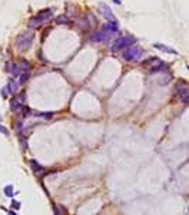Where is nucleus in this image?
<instances>
[{
  "mask_svg": "<svg viewBox=\"0 0 189 215\" xmlns=\"http://www.w3.org/2000/svg\"><path fill=\"white\" fill-rule=\"evenodd\" d=\"M33 39H34V32L33 30H26L22 34H19L16 39V46L20 50H27L30 49V46L33 43Z\"/></svg>",
  "mask_w": 189,
  "mask_h": 215,
  "instance_id": "nucleus-1",
  "label": "nucleus"
},
{
  "mask_svg": "<svg viewBox=\"0 0 189 215\" xmlns=\"http://www.w3.org/2000/svg\"><path fill=\"white\" fill-rule=\"evenodd\" d=\"M123 59L128 62H135V60H139L142 57V49L138 47V46H129L123 49Z\"/></svg>",
  "mask_w": 189,
  "mask_h": 215,
  "instance_id": "nucleus-2",
  "label": "nucleus"
},
{
  "mask_svg": "<svg viewBox=\"0 0 189 215\" xmlns=\"http://www.w3.org/2000/svg\"><path fill=\"white\" fill-rule=\"evenodd\" d=\"M133 43H135V37H132V36H125V37H120V39H118V40H115L113 44H112V50H113V52H120V50L132 46Z\"/></svg>",
  "mask_w": 189,
  "mask_h": 215,
  "instance_id": "nucleus-3",
  "label": "nucleus"
},
{
  "mask_svg": "<svg viewBox=\"0 0 189 215\" xmlns=\"http://www.w3.org/2000/svg\"><path fill=\"white\" fill-rule=\"evenodd\" d=\"M53 17V11L50 10V9H47V10H43L40 11L36 17H33L32 20H30V26L32 28H36V26H40L42 23H46L49 22L50 19Z\"/></svg>",
  "mask_w": 189,
  "mask_h": 215,
  "instance_id": "nucleus-4",
  "label": "nucleus"
},
{
  "mask_svg": "<svg viewBox=\"0 0 189 215\" xmlns=\"http://www.w3.org/2000/svg\"><path fill=\"white\" fill-rule=\"evenodd\" d=\"M99 10H100V13H102L103 16L108 19L109 22H115V20H116V16L113 15L112 9H110L108 5H105V3H100V5H99Z\"/></svg>",
  "mask_w": 189,
  "mask_h": 215,
  "instance_id": "nucleus-5",
  "label": "nucleus"
},
{
  "mask_svg": "<svg viewBox=\"0 0 189 215\" xmlns=\"http://www.w3.org/2000/svg\"><path fill=\"white\" fill-rule=\"evenodd\" d=\"M145 66H153L151 69V73H155V72H159L161 69H163V63L156 57H152V59H148V60L143 63Z\"/></svg>",
  "mask_w": 189,
  "mask_h": 215,
  "instance_id": "nucleus-6",
  "label": "nucleus"
},
{
  "mask_svg": "<svg viewBox=\"0 0 189 215\" xmlns=\"http://www.w3.org/2000/svg\"><path fill=\"white\" fill-rule=\"evenodd\" d=\"M109 36H110V33L106 32V30L103 29V30H100V32L93 33L92 37H90V40H92V42H96V43H100V42H106V40L109 39Z\"/></svg>",
  "mask_w": 189,
  "mask_h": 215,
  "instance_id": "nucleus-7",
  "label": "nucleus"
},
{
  "mask_svg": "<svg viewBox=\"0 0 189 215\" xmlns=\"http://www.w3.org/2000/svg\"><path fill=\"white\" fill-rule=\"evenodd\" d=\"M176 92L184 102H188V85L185 82H179L176 85Z\"/></svg>",
  "mask_w": 189,
  "mask_h": 215,
  "instance_id": "nucleus-8",
  "label": "nucleus"
},
{
  "mask_svg": "<svg viewBox=\"0 0 189 215\" xmlns=\"http://www.w3.org/2000/svg\"><path fill=\"white\" fill-rule=\"evenodd\" d=\"M153 47L158 50H162L165 53H171V55H178V52L173 49V47H169L166 44H162V43H153Z\"/></svg>",
  "mask_w": 189,
  "mask_h": 215,
  "instance_id": "nucleus-9",
  "label": "nucleus"
},
{
  "mask_svg": "<svg viewBox=\"0 0 189 215\" xmlns=\"http://www.w3.org/2000/svg\"><path fill=\"white\" fill-rule=\"evenodd\" d=\"M103 29H105L106 32H109V33H116V32L119 30L118 22H116V20H115V22H109L108 24H106V26H105Z\"/></svg>",
  "mask_w": 189,
  "mask_h": 215,
  "instance_id": "nucleus-10",
  "label": "nucleus"
},
{
  "mask_svg": "<svg viewBox=\"0 0 189 215\" xmlns=\"http://www.w3.org/2000/svg\"><path fill=\"white\" fill-rule=\"evenodd\" d=\"M10 109L13 110V112H19V110H22V103L15 98V99L10 100Z\"/></svg>",
  "mask_w": 189,
  "mask_h": 215,
  "instance_id": "nucleus-11",
  "label": "nucleus"
},
{
  "mask_svg": "<svg viewBox=\"0 0 189 215\" xmlns=\"http://www.w3.org/2000/svg\"><path fill=\"white\" fill-rule=\"evenodd\" d=\"M17 86H19V83H16L13 79H10V80H9V85L6 86V89L9 90V93H10V95H13L17 90Z\"/></svg>",
  "mask_w": 189,
  "mask_h": 215,
  "instance_id": "nucleus-12",
  "label": "nucleus"
},
{
  "mask_svg": "<svg viewBox=\"0 0 189 215\" xmlns=\"http://www.w3.org/2000/svg\"><path fill=\"white\" fill-rule=\"evenodd\" d=\"M30 166H32V169H33L34 172H40L42 169H43V166H42V165H39V164L36 162V161H30Z\"/></svg>",
  "mask_w": 189,
  "mask_h": 215,
  "instance_id": "nucleus-13",
  "label": "nucleus"
},
{
  "mask_svg": "<svg viewBox=\"0 0 189 215\" xmlns=\"http://www.w3.org/2000/svg\"><path fill=\"white\" fill-rule=\"evenodd\" d=\"M56 22L59 23V24H62V23H67V22H69V19H67V16L62 15V16H59L57 19H56Z\"/></svg>",
  "mask_w": 189,
  "mask_h": 215,
  "instance_id": "nucleus-14",
  "label": "nucleus"
},
{
  "mask_svg": "<svg viewBox=\"0 0 189 215\" xmlns=\"http://www.w3.org/2000/svg\"><path fill=\"white\" fill-rule=\"evenodd\" d=\"M5 194L6 195H7V197H13V187H11V185H7V187L5 188Z\"/></svg>",
  "mask_w": 189,
  "mask_h": 215,
  "instance_id": "nucleus-15",
  "label": "nucleus"
},
{
  "mask_svg": "<svg viewBox=\"0 0 189 215\" xmlns=\"http://www.w3.org/2000/svg\"><path fill=\"white\" fill-rule=\"evenodd\" d=\"M27 79H29V72H24V73H22V77H20V80H19V85H23V83L26 82Z\"/></svg>",
  "mask_w": 189,
  "mask_h": 215,
  "instance_id": "nucleus-16",
  "label": "nucleus"
},
{
  "mask_svg": "<svg viewBox=\"0 0 189 215\" xmlns=\"http://www.w3.org/2000/svg\"><path fill=\"white\" fill-rule=\"evenodd\" d=\"M0 133L5 135V136H9V129L6 126H3V125H0Z\"/></svg>",
  "mask_w": 189,
  "mask_h": 215,
  "instance_id": "nucleus-17",
  "label": "nucleus"
},
{
  "mask_svg": "<svg viewBox=\"0 0 189 215\" xmlns=\"http://www.w3.org/2000/svg\"><path fill=\"white\" fill-rule=\"evenodd\" d=\"M11 207H13L15 210H19V208H20V202H17V201H11Z\"/></svg>",
  "mask_w": 189,
  "mask_h": 215,
  "instance_id": "nucleus-18",
  "label": "nucleus"
},
{
  "mask_svg": "<svg viewBox=\"0 0 189 215\" xmlns=\"http://www.w3.org/2000/svg\"><path fill=\"white\" fill-rule=\"evenodd\" d=\"M24 98H26V96H24V93H22V95H20V96H17L16 99L19 100L20 103H24Z\"/></svg>",
  "mask_w": 189,
  "mask_h": 215,
  "instance_id": "nucleus-19",
  "label": "nucleus"
},
{
  "mask_svg": "<svg viewBox=\"0 0 189 215\" xmlns=\"http://www.w3.org/2000/svg\"><path fill=\"white\" fill-rule=\"evenodd\" d=\"M113 3H116V5H120V3H122V0H113Z\"/></svg>",
  "mask_w": 189,
  "mask_h": 215,
  "instance_id": "nucleus-20",
  "label": "nucleus"
},
{
  "mask_svg": "<svg viewBox=\"0 0 189 215\" xmlns=\"http://www.w3.org/2000/svg\"><path fill=\"white\" fill-rule=\"evenodd\" d=\"M2 121H3V118H2V115H0V122H2Z\"/></svg>",
  "mask_w": 189,
  "mask_h": 215,
  "instance_id": "nucleus-21",
  "label": "nucleus"
}]
</instances>
